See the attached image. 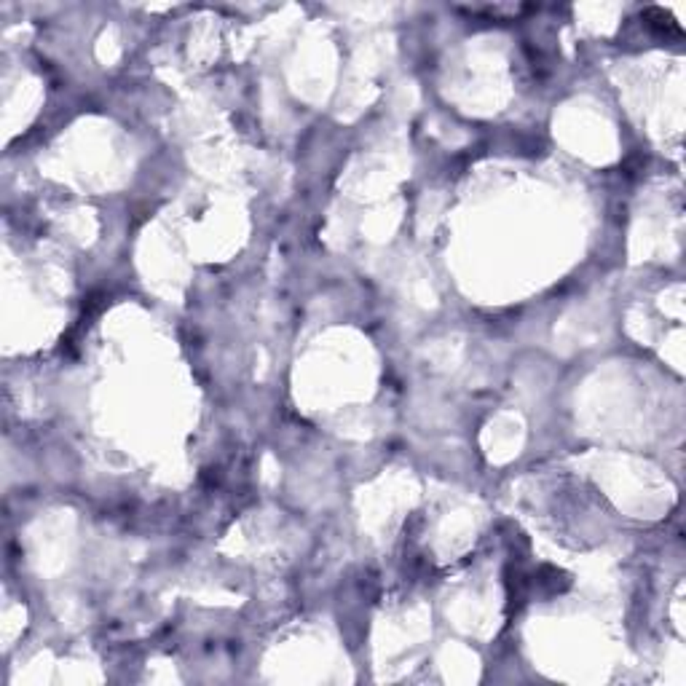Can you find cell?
Segmentation results:
<instances>
[{
  "instance_id": "obj_1",
  "label": "cell",
  "mask_w": 686,
  "mask_h": 686,
  "mask_svg": "<svg viewBox=\"0 0 686 686\" xmlns=\"http://www.w3.org/2000/svg\"><path fill=\"white\" fill-rule=\"evenodd\" d=\"M646 22L657 27L659 32H671V35H681V27L675 25V19H673L668 11H662V8H646Z\"/></svg>"
}]
</instances>
